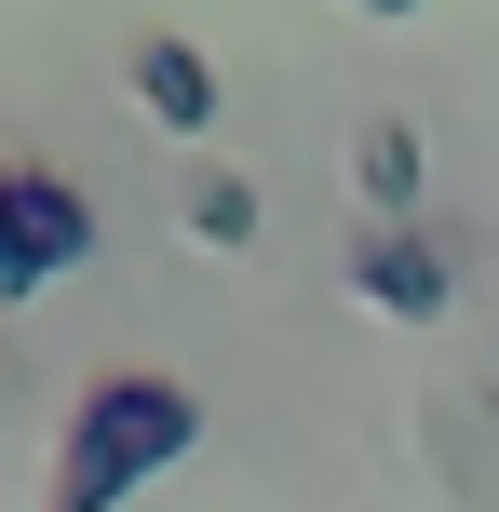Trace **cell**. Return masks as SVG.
I'll use <instances>...</instances> for the list:
<instances>
[{
    "instance_id": "6da1fadb",
    "label": "cell",
    "mask_w": 499,
    "mask_h": 512,
    "mask_svg": "<svg viewBox=\"0 0 499 512\" xmlns=\"http://www.w3.org/2000/svg\"><path fill=\"white\" fill-rule=\"evenodd\" d=\"M189 391H162V378H108L95 405H81V432H68V512H108L135 486V472H162V459H189Z\"/></svg>"
},
{
    "instance_id": "3957f363",
    "label": "cell",
    "mask_w": 499,
    "mask_h": 512,
    "mask_svg": "<svg viewBox=\"0 0 499 512\" xmlns=\"http://www.w3.org/2000/svg\"><path fill=\"white\" fill-rule=\"evenodd\" d=\"M135 95H149L176 135H203V122H216V68H203L189 41H135Z\"/></svg>"
},
{
    "instance_id": "ba28073f",
    "label": "cell",
    "mask_w": 499,
    "mask_h": 512,
    "mask_svg": "<svg viewBox=\"0 0 499 512\" xmlns=\"http://www.w3.org/2000/svg\"><path fill=\"white\" fill-rule=\"evenodd\" d=\"M365 14H419V0H365Z\"/></svg>"
},
{
    "instance_id": "277c9868",
    "label": "cell",
    "mask_w": 499,
    "mask_h": 512,
    "mask_svg": "<svg viewBox=\"0 0 499 512\" xmlns=\"http://www.w3.org/2000/svg\"><path fill=\"white\" fill-rule=\"evenodd\" d=\"M14 203H27V243H41V270H68V256L95 243V216H81L54 176H14Z\"/></svg>"
},
{
    "instance_id": "7a4b0ae2",
    "label": "cell",
    "mask_w": 499,
    "mask_h": 512,
    "mask_svg": "<svg viewBox=\"0 0 499 512\" xmlns=\"http://www.w3.org/2000/svg\"><path fill=\"white\" fill-rule=\"evenodd\" d=\"M351 283H365L378 310H405V324H432V310H446V256H432L419 230H378L365 256H351Z\"/></svg>"
},
{
    "instance_id": "52a82bcc",
    "label": "cell",
    "mask_w": 499,
    "mask_h": 512,
    "mask_svg": "<svg viewBox=\"0 0 499 512\" xmlns=\"http://www.w3.org/2000/svg\"><path fill=\"white\" fill-rule=\"evenodd\" d=\"M14 283H41V243H27V203H14V176H0V297Z\"/></svg>"
},
{
    "instance_id": "8992f818",
    "label": "cell",
    "mask_w": 499,
    "mask_h": 512,
    "mask_svg": "<svg viewBox=\"0 0 499 512\" xmlns=\"http://www.w3.org/2000/svg\"><path fill=\"white\" fill-rule=\"evenodd\" d=\"M189 230L203 243H257V189L243 176H189Z\"/></svg>"
},
{
    "instance_id": "5b68a950",
    "label": "cell",
    "mask_w": 499,
    "mask_h": 512,
    "mask_svg": "<svg viewBox=\"0 0 499 512\" xmlns=\"http://www.w3.org/2000/svg\"><path fill=\"white\" fill-rule=\"evenodd\" d=\"M351 176H365V203H392V216H405V203H419V135H405V122H378L365 149H351Z\"/></svg>"
}]
</instances>
